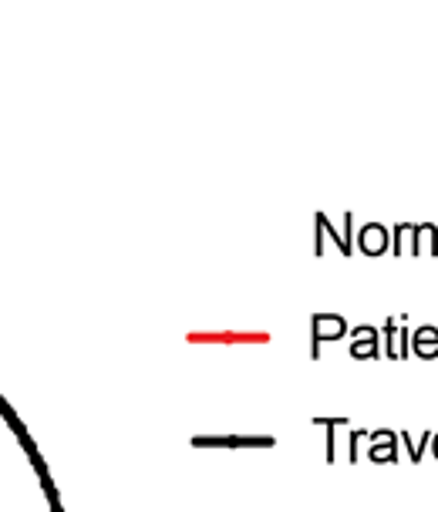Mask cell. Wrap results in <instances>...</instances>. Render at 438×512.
I'll use <instances>...</instances> for the list:
<instances>
[{
  "instance_id": "1",
  "label": "cell",
  "mask_w": 438,
  "mask_h": 512,
  "mask_svg": "<svg viewBox=\"0 0 438 512\" xmlns=\"http://www.w3.org/2000/svg\"><path fill=\"white\" fill-rule=\"evenodd\" d=\"M412 351H415L422 361L438 358V327H432V324L418 327V331L412 334Z\"/></svg>"
},
{
  "instance_id": "2",
  "label": "cell",
  "mask_w": 438,
  "mask_h": 512,
  "mask_svg": "<svg viewBox=\"0 0 438 512\" xmlns=\"http://www.w3.org/2000/svg\"><path fill=\"white\" fill-rule=\"evenodd\" d=\"M371 459L374 462H395L398 459V435L395 432H374L371 435Z\"/></svg>"
},
{
  "instance_id": "3",
  "label": "cell",
  "mask_w": 438,
  "mask_h": 512,
  "mask_svg": "<svg viewBox=\"0 0 438 512\" xmlns=\"http://www.w3.org/2000/svg\"><path fill=\"white\" fill-rule=\"evenodd\" d=\"M358 243H361V250L368 253V256H381V253L388 250V230H385V226H378V223H368L361 230Z\"/></svg>"
},
{
  "instance_id": "4",
  "label": "cell",
  "mask_w": 438,
  "mask_h": 512,
  "mask_svg": "<svg viewBox=\"0 0 438 512\" xmlns=\"http://www.w3.org/2000/svg\"><path fill=\"white\" fill-rule=\"evenodd\" d=\"M354 347H351V354L354 358H378L381 354V347H378V327H358L354 331Z\"/></svg>"
},
{
  "instance_id": "5",
  "label": "cell",
  "mask_w": 438,
  "mask_h": 512,
  "mask_svg": "<svg viewBox=\"0 0 438 512\" xmlns=\"http://www.w3.org/2000/svg\"><path fill=\"white\" fill-rule=\"evenodd\" d=\"M337 341V337H344V320L337 314H321L314 317V351H317V341Z\"/></svg>"
},
{
  "instance_id": "6",
  "label": "cell",
  "mask_w": 438,
  "mask_h": 512,
  "mask_svg": "<svg viewBox=\"0 0 438 512\" xmlns=\"http://www.w3.org/2000/svg\"><path fill=\"white\" fill-rule=\"evenodd\" d=\"M398 327H401V320H388V324H385V337H388L385 354H388V358H401V334H398Z\"/></svg>"
},
{
  "instance_id": "7",
  "label": "cell",
  "mask_w": 438,
  "mask_h": 512,
  "mask_svg": "<svg viewBox=\"0 0 438 512\" xmlns=\"http://www.w3.org/2000/svg\"><path fill=\"white\" fill-rule=\"evenodd\" d=\"M412 230L415 226H408V223L395 226V253L398 256H405V243H408V256H412Z\"/></svg>"
},
{
  "instance_id": "8",
  "label": "cell",
  "mask_w": 438,
  "mask_h": 512,
  "mask_svg": "<svg viewBox=\"0 0 438 512\" xmlns=\"http://www.w3.org/2000/svg\"><path fill=\"white\" fill-rule=\"evenodd\" d=\"M432 455H435V459H438V432L432 435Z\"/></svg>"
},
{
  "instance_id": "9",
  "label": "cell",
  "mask_w": 438,
  "mask_h": 512,
  "mask_svg": "<svg viewBox=\"0 0 438 512\" xmlns=\"http://www.w3.org/2000/svg\"><path fill=\"white\" fill-rule=\"evenodd\" d=\"M435 246H438V233H435Z\"/></svg>"
}]
</instances>
